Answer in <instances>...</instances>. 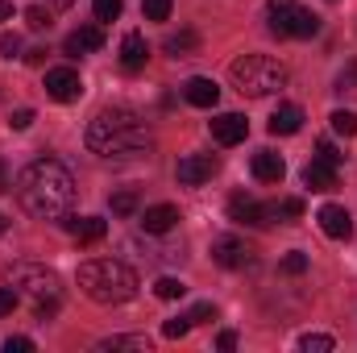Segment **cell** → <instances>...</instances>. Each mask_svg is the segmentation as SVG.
<instances>
[{"mask_svg":"<svg viewBox=\"0 0 357 353\" xmlns=\"http://www.w3.org/2000/svg\"><path fill=\"white\" fill-rule=\"evenodd\" d=\"M333 345H337V341H333L328 333H303V337H299V350L303 353H333Z\"/></svg>","mask_w":357,"mask_h":353,"instance_id":"obj_24","label":"cell"},{"mask_svg":"<svg viewBox=\"0 0 357 353\" xmlns=\"http://www.w3.org/2000/svg\"><path fill=\"white\" fill-rule=\"evenodd\" d=\"M328 121H333V133H341V137H357V112H349V108H337Z\"/></svg>","mask_w":357,"mask_h":353,"instance_id":"obj_23","label":"cell"},{"mask_svg":"<svg viewBox=\"0 0 357 353\" xmlns=\"http://www.w3.org/2000/svg\"><path fill=\"white\" fill-rule=\"evenodd\" d=\"M282 175H287L282 154H274V150H258L254 154V179L258 183H282Z\"/></svg>","mask_w":357,"mask_h":353,"instance_id":"obj_19","label":"cell"},{"mask_svg":"<svg viewBox=\"0 0 357 353\" xmlns=\"http://www.w3.org/2000/svg\"><path fill=\"white\" fill-rule=\"evenodd\" d=\"M33 125V108H17L13 117H8V129H17V133H25Z\"/></svg>","mask_w":357,"mask_h":353,"instance_id":"obj_33","label":"cell"},{"mask_svg":"<svg viewBox=\"0 0 357 353\" xmlns=\"http://www.w3.org/2000/svg\"><path fill=\"white\" fill-rule=\"evenodd\" d=\"M25 63H33V67H42V63H46V50H29V54H25Z\"/></svg>","mask_w":357,"mask_h":353,"instance_id":"obj_42","label":"cell"},{"mask_svg":"<svg viewBox=\"0 0 357 353\" xmlns=\"http://www.w3.org/2000/svg\"><path fill=\"white\" fill-rule=\"evenodd\" d=\"M17 303H21V295L4 283V287H0V316H13V308H17Z\"/></svg>","mask_w":357,"mask_h":353,"instance_id":"obj_36","label":"cell"},{"mask_svg":"<svg viewBox=\"0 0 357 353\" xmlns=\"http://www.w3.org/2000/svg\"><path fill=\"white\" fill-rule=\"evenodd\" d=\"M79 291L88 295L91 303H104V308H112V303H129L133 295H137V270L125 262H116V258H96V262H84L79 266Z\"/></svg>","mask_w":357,"mask_h":353,"instance_id":"obj_3","label":"cell"},{"mask_svg":"<svg viewBox=\"0 0 357 353\" xmlns=\"http://www.w3.org/2000/svg\"><path fill=\"white\" fill-rule=\"evenodd\" d=\"M100 46H104V29H100V25H79V29H71V33H67L63 54H67V59H79V54L100 50Z\"/></svg>","mask_w":357,"mask_h":353,"instance_id":"obj_13","label":"cell"},{"mask_svg":"<svg viewBox=\"0 0 357 353\" xmlns=\"http://www.w3.org/2000/svg\"><path fill=\"white\" fill-rule=\"evenodd\" d=\"M303 183H307L312 191H333V187H337V167L324 163V158H312V163L303 167Z\"/></svg>","mask_w":357,"mask_h":353,"instance_id":"obj_20","label":"cell"},{"mask_svg":"<svg viewBox=\"0 0 357 353\" xmlns=\"http://www.w3.org/2000/svg\"><path fill=\"white\" fill-rule=\"evenodd\" d=\"M146 59H150V46H146V38L133 29V33H125L121 38V67L125 71H142L146 67Z\"/></svg>","mask_w":357,"mask_h":353,"instance_id":"obj_18","label":"cell"},{"mask_svg":"<svg viewBox=\"0 0 357 353\" xmlns=\"http://www.w3.org/2000/svg\"><path fill=\"white\" fill-rule=\"evenodd\" d=\"M17 200L33 220H63L75 204V175L59 158H33L17 175Z\"/></svg>","mask_w":357,"mask_h":353,"instance_id":"obj_1","label":"cell"},{"mask_svg":"<svg viewBox=\"0 0 357 353\" xmlns=\"http://www.w3.org/2000/svg\"><path fill=\"white\" fill-rule=\"evenodd\" d=\"M4 183H8V175H4V163H0V187H4Z\"/></svg>","mask_w":357,"mask_h":353,"instance_id":"obj_44","label":"cell"},{"mask_svg":"<svg viewBox=\"0 0 357 353\" xmlns=\"http://www.w3.org/2000/svg\"><path fill=\"white\" fill-rule=\"evenodd\" d=\"M270 33L274 38H312L320 29V17L299 8L295 0H270Z\"/></svg>","mask_w":357,"mask_h":353,"instance_id":"obj_6","label":"cell"},{"mask_svg":"<svg viewBox=\"0 0 357 353\" xmlns=\"http://www.w3.org/2000/svg\"><path fill=\"white\" fill-rule=\"evenodd\" d=\"M316 220H320V229H324L333 241H349V237H354V216H349L341 204H324V208L316 212Z\"/></svg>","mask_w":357,"mask_h":353,"instance_id":"obj_12","label":"cell"},{"mask_svg":"<svg viewBox=\"0 0 357 353\" xmlns=\"http://www.w3.org/2000/svg\"><path fill=\"white\" fill-rule=\"evenodd\" d=\"M345 88H357V63H354V67H345V71H341V80H337V91H345Z\"/></svg>","mask_w":357,"mask_h":353,"instance_id":"obj_39","label":"cell"},{"mask_svg":"<svg viewBox=\"0 0 357 353\" xmlns=\"http://www.w3.org/2000/svg\"><path fill=\"white\" fill-rule=\"evenodd\" d=\"M208 129H212V137H216L220 146H237V142H245L250 121H245L241 112H220V117H212V121H208Z\"/></svg>","mask_w":357,"mask_h":353,"instance_id":"obj_11","label":"cell"},{"mask_svg":"<svg viewBox=\"0 0 357 353\" xmlns=\"http://www.w3.org/2000/svg\"><path fill=\"white\" fill-rule=\"evenodd\" d=\"M108 204H112L116 216H133L142 200H137V191H116V195H108Z\"/></svg>","mask_w":357,"mask_h":353,"instance_id":"obj_26","label":"cell"},{"mask_svg":"<svg viewBox=\"0 0 357 353\" xmlns=\"http://www.w3.org/2000/svg\"><path fill=\"white\" fill-rule=\"evenodd\" d=\"M183 100H187V104H195V108H216L220 88H216V80L195 75V80H187V84H183Z\"/></svg>","mask_w":357,"mask_h":353,"instance_id":"obj_17","label":"cell"},{"mask_svg":"<svg viewBox=\"0 0 357 353\" xmlns=\"http://www.w3.org/2000/svg\"><path fill=\"white\" fill-rule=\"evenodd\" d=\"M142 13H146V21H167L171 17V0H142Z\"/></svg>","mask_w":357,"mask_h":353,"instance_id":"obj_29","label":"cell"},{"mask_svg":"<svg viewBox=\"0 0 357 353\" xmlns=\"http://www.w3.org/2000/svg\"><path fill=\"white\" fill-rule=\"evenodd\" d=\"M0 59H21V33H0Z\"/></svg>","mask_w":357,"mask_h":353,"instance_id":"obj_31","label":"cell"},{"mask_svg":"<svg viewBox=\"0 0 357 353\" xmlns=\"http://www.w3.org/2000/svg\"><path fill=\"white\" fill-rule=\"evenodd\" d=\"M316 154H320L324 163H333V167H341V163H345V154H337V146H333L328 137H320V146H316Z\"/></svg>","mask_w":357,"mask_h":353,"instance_id":"obj_34","label":"cell"},{"mask_svg":"<svg viewBox=\"0 0 357 353\" xmlns=\"http://www.w3.org/2000/svg\"><path fill=\"white\" fill-rule=\"evenodd\" d=\"M216 171H220V158L216 154H187V158H178L175 179L183 187H204Z\"/></svg>","mask_w":357,"mask_h":353,"instance_id":"obj_8","label":"cell"},{"mask_svg":"<svg viewBox=\"0 0 357 353\" xmlns=\"http://www.w3.org/2000/svg\"><path fill=\"white\" fill-rule=\"evenodd\" d=\"M175 225H178V208L175 204H154V208L142 212V229H146L150 237H162V233H171Z\"/></svg>","mask_w":357,"mask_h":353,"instance_id":"obj_16","label":"cell"},{"mask_svg":"<svg viewBox=\"0 0 357 353\" xmlns=\"http://www.w3.org/2000/svg\"><path fill=\"white\" fill-rule=\"evenodd\" d=\"M0 21H13V0H0Z\"/></svg>","mask_w":357,"mask_h":353,"instance_id":"obj_43","label":"cell"},{"mask_svg":"<svg viewBox=\"0 0 357 353\" xmlns=\"http://www.w3.org/2000/svg\"><path fill=\"white\" fill-rule=\"evenodd\" d=\"M307 270V254L303 250H291L287 258H282V274H303Z\"/></svg>","mask_w":357,"mask_h":353,"instance_id":"obj_32","label":"cell"},{"mask_svg":"<svg viewBox=\"0 0 357 353\" xmlns=\"http://www.w3.org/2000/svg\"><path fill=\"white\" fill-rule=\"evenodd\" d=\"M29 350H33L29 337H8V341H4V353H29Z\"/></svg>","mask_w":357,"mask_h":353,"instance_id":"obj_37","label":"cell"},{"mask_svg":"<svg viewBox=\"0 0 357 353\" xmlns=\"http://www.w3.org/2000/svg\"><path fill=\"white\" fill-rule=\"evenodd\" d=\"M25 25H29V29H50V25H54V21H50V8H46V4H29V8H25Z\"/></svg>","mask_w":357,"mask_h":353,"instance_id":"obj_27","label":"cell"},{"mask_svg":"<svg viewBox=\"0 0 357 353\" xmlns=\"http://www.w3.org/2000/svg\"><path fill=\"white\" fill-rule=\"evenodd\" d=\"M91 154L100 158H112V163H125V158H142L154 150V137L146 129V121L133 112V108H104L88 121V133H84Z\"/></svg>","mask_w":357,"mask_h":353,"instance_id":"obj_2","label":"cell"},{"mask_svg":"<svg viewBox=\"0 0 357 353\" xmlns=\"http://www.w3.org/2000/svg\"><path fill=\"white\" fill-rule=\"evenodd\" d=\"M187 333H191V320H187V316H175V320L162 324V337H167V341H178V337H187Z\"/></svg>","mask_w":357,"mask_h":353,"instance_id":"obj_30","label":"cell"},{"mask_svg":"<svg viewBox=\"0 0 357 353\" xmlns=\"http://www.w3.org/2000/svg\"><path fill=\"white\" fill-rule=\"evenodd\" d=\"M42 4H46V8H50V13H63V8H71V4H75V0H42Z\"/></svg>","mask_w":357,"mask_h":353,"instance_id":"obj_41","label":"cell"},{"mask_svg":"<svg viewBox=\"0 0 357 353\" xmlns=\"http://www.w3.org/2000/svg\"><path fill=\"white\" fill-rule=\"evenodd\" d=\"M229 80L241 96L262 100V96H274V91L287 88V67L270 54H241V59H233Z\"/></svg>","mask_w":357,"mask_h":353,"instance_id":"obj_5","label":"cell"},{"mask_svg":"<svg viewBox=\"0 0 357 353\" xmlns=\"http://www.w3.org/2000/svg\"><path fill=\"white\" fill-rule=\"evenodd\" d=\"M4 283H8L21 299L33 303V316H38V320H50V316L59 312V303H63V283H59V274L46 270V266H38V262L8 266Z\"/></svg>","mask_w":357,"mask_h":353,"instance_id":"obj_4","label":"cell"},{"mask_svg":"<svg viewBox=\"0 0 357 353\" xmlns=\"http://www.w3.org/2000/svg\"><path fill=\"white\" fill-rule=\"evenodd\" d=\"M212 262L225 266V270H241V266L254 262V250L241 237H216L212 241Z\"/></svg>","mask_w":357,"mask_h":353,"instance_id":"obj_10","label":"cell"},{"mask_svg":"<svg viewBox=\"0 0 357 353\" xmlns=\"http://www.w3.org/2000/svg\"><path fill=\"white\" fill-rule=\"evenodd\" d=\"M4 229H8V220H4V216H0V237H4Z\"/></svg>","mask_w":357,"mask_h":353,"instance_id":"obj_45","label":"cell"},{"mask_svg":"<svg viewBox=\"0 0 357 353\" xmlns=\"http://www.w3.org/2000/svg\"><path fill=\"white\" fill-rule=\"evenodd\" d=\"M63 229L75 237V241H84V246H91V241H100L104 233H108V220H100V216H63Z\"/></svg>","mask_w":357,"mask_h":353,"instance_id":"obj_15","label":"cell"},{"mask_svg":"<svg viewBox=\"0 0 357 353\" xmlns=\"http://www.w3.org/2000/svg\"><path fill=\"white\" fill-rule=\"evenodd\" d=\"M154 295H158V299H183V295H187V283H183V278H171V274H162V278L154 283Z\"/></svg>","mask_w":357,"mask_h":353,"instance_id":"obj_22","label":"cell"},{"mask_svg":"<svg viewBox=\"0 0 357 353\" xmlns=\"http://www.w3.org/2000/svg\"><path fill=\"white\" fill-rule=\"evenodd\" d=\"M278 216H303V200H282L278 204Z\"/></svg>","mask_w":357,"mask_h":353,"instance_id":"obj_38","label":"cell"},{"mask_svg":"<svg viewBox=\"0 0 357 353\" xmlns=\"http://www.w3.org/2000/svg\"><path fill=\"white\" fill-rule=\"evenodd\" d=\"M162 50H167L171 59H191V54L199 50V33H195V29H178V33H167Z\"/></svg>","mask_w":357,"mask_h":353,"instance_id":"obj_21","label":"cell"},{"mask_svg":"<svg viewBox=\"0 0 357 353\" xmlns=\"http://www.w3.org/2000/svg\"><path fill=\"white\" fill-rule=\"evenodd\" d=\"M100 350H142V353H150V337H104Z\"/></svg>","mask_w":357,"mask_h":353,"instance_id":"obj_25","label":"cell"},{"mask_svg":"<svg viewBox=\"0 0 357 353\" xmlns=\"http://www.w3.org/2000/svg\"><path fill=\"white\" fill-rule=\"evenodd\" d=\"M46 96L59 100V104L79 100V96H84V80H79V71H75V67H54V71H46Z\"/></svg>","mask_w":357,"mask_h":353,"instance_id":"obj_9","label":"cell"},{"mask_svg":"<svg viewBox=\"0 0 357 353\" xmlns=\"http://www.w3.org/2000/svg\"><path fill=\"white\" fill-rule=\"evenodd\" d=\"M183 316H187L191 324H204V320H216V308H212V303H195V308L183 312Z\"/></svg>","mask_w":357,"mask_h":353,"instance_id":"obj_35","label":"cell"},{"mask_svg":"<svg viewBox=\"0 0 357 353\" xmlns=\"http://www.w3.org/2000/svg\"><path fill=\"white\" fill-rule=\"evenodd\" d=\"M270 137H291V133H299L303 129V108L299 104H278L274 112H270Z\"/></svg>","mask_w":357,"mask_h":353,"instance_id":"obj_14","label":"cell"},{"mask_svg":"<svg viewBox=\"0 0 357 353\" xmlns=\"http://www.w3.org/2000/svg\"><path fill=\"white\" fill-rule=\"evenodd\" d=\"M229 216H233L237 225H254V229H266L270 220H278V204H262V200H254V195L237 191V195L229 200Z\"/></svg>","mask_w":357,"mask_h":353,"instance_id":"obj_7","label":"cell"},{"mask_svg":"<svg viewBox=\"0 0 357 353\" xmlns=\"http://www.w3.org/2000/svg\"><path fill=\"white\" fill-rule=\"evenodd\" d=\"M216 345H220V350H237V333H220Z\"/></svg>","mask_w":357,"mask_h":353,"instance_id":"obj_40","label":"cell"},{"mask_svg":"<svg viewBox=\"0 0 357 353\" xmlns=\"http://www.w3.org/2000/svg\"><path fill=\"white\" fill-rule=\"evenodd\" d=\"M91 8H96V21H116L121 17V0H91Z\"/></svg>","mask_w":357,"mask_h":353,"instance_id":"obj_28","label":"cell"}]
</instances>
